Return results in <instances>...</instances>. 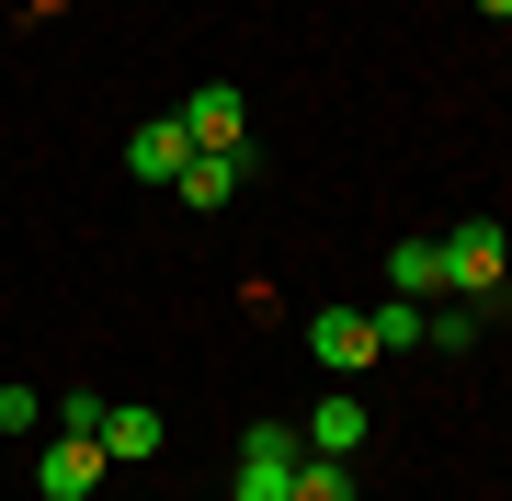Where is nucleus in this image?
I'll return each instance as SVG.
<instances>
[{
    "label": "nucleus",
    "mask_w": 512,
    "mask_h": 501,
    "mask_svg": "<svg viewBox=\"0 0 512 501\" xmlns=\"http://www.w3.org/2000/svg\"><path fill=\"white\" fill-rule=\"evenodd\" d=\"M160 445H171L160 410H137V399H126V410H103V456H114V467H137V456H160Z\"/></svg>",
    "instance_id": "nucleus-10"
},
{
    "label": "nucleus",
    "mask_w": 512,
    "mask_h": 501,
    "mask_svg": "<svg viewBox=\"0 0 512 501\" xmlns=\"http://www.w3.org/2000/svg\"><path fill=\"white\" fill-rule=\"evenodd\" d=\"M376 319V353H399V342H421V297H387V308H365Z\"/></svg>",
    "instance_id": "nucleus-12"
},
{
    "label": "nucleus",
    "mask_w": 512,
    "mask_h": 501,
    "mask_svg": "<svg viewBox=\"0 0 512 501\" xmlns=\"http://www.w3.org/2000/svg\"><path fill=\"white\" fill-rule=\"evenodd\" d=\"M183 160H194L183 114H148V126L126 137V171H137V183H183Z\"/></svg>",
    "instance_id": "nucleus-6"
},
{
    "label": "nucleus",
    "mask_w": 512,
    "mask_h": 501,
    "mask_svg": "<svg viewBox=\"0 0 512 501\" xmlns=\"http://www.w3.org/2000/svg\"><path fill=\"white\" fill-rule=\"evenodd\" d=\"M285 501H353V456H296V490Z\"/></svg>",
    "instance_id": "nucleus-11"
},
{
    "label": "nucleus",
    "mask_w": 512,
    "mask_h": 501,
    "mask_svg": "<svg viewBox=\"0 0 512 501\" xmlns=\"http://www.w3.org/2000/svg\"><path fill=\"white\" fill-rule=\"evenodd\" d=\"M501 262H512L501 217H467L456 240H444V274H456V297H501Z\"/></svg>",
    "instance_id": "nucleus-2"
},
{
    "label": "nucleus",
    "mask_w": 512,
    "mask_h": 501,
    "mask_svg": "<svg viewBox=\"0 0 512 501\" xmlns=\"http://www.w3.org/2000/svg\"><path fill=\"white\" fill-rule=\"evenodd\" d=\"M103 467H114V456H103V433H57V445L35 456V490H46V501H92Z\"/></svg>",
    "instance_id": "nucleus-4"
},
{
    "label": "nucleus",
    "mask_w": 512,
    "mask_h": 501,
    "mask_svg": "<svg viewBox=\"0 0 512 501\" xmlns=\"http://www.w3.org/2000/svg\"><path fill=\"white\" fill-rule=\"evenodd\" d=\"M296 456H308V445H296L285 422H251V433H239V467H228V501H285L296 490Z\"/></svg>",
    "instance_id": "nucleus-1"
},
{
    "label": "nucleus",
    "mask_w": 512,
    "mask_h": 501,
    "mask_svg": "<svg viewBox=\"0 0 512 501\" xmlns=\"http://www.w3.org/2000/svg\"><path fill=\"white\" fill-rule=\"evenodd\" d=\"M387 297H421V308L456 297V274H444V240H399V251H387Z\"/></svg>",
    "instance_id": "nucleus-8"
},
{
    "label": "nucleus",
    "mask_w": 512,
    "mask_h": 501,
    "mask_svg": "<svg viewBox=\"0 0 512 501\" xmlns=\"http://www.w3.org/2000/svg\"><path fill=\"white\" fill-rule=\"evenodd\" d=\"M183 137H194V149H239V137H251V103H239V80H205V92H183Z\"/></svg>",
    "instance_id": "nucleus-5"
},
{
    "label": "nucleus",
    "mask_w": 512,
    "mask_h": 501,
    "mask_svg": "<svg viewBox=\"0 0 512 501\" xmlns=\"http://www.w3.org/2000/svg\"><path fill=\"white\" fill-rule=\"evenodd\" d=\"M296 445H308V456H365V399H353V388H330L308 422H296Z\"/></svg>",
    "instance_id": "nucleus-7"
},
{
    "label": "nucleus",
    "mask_w": 512,
    "mask_h": 501,
    "mask_svg": "<svg viewBox=\"0 0 512 501\" xmlns=\"http://www.w3.org/2000/svg\"><path fill=\"white\" fill-rule=\"evenodd\" d=\"M478 12H490V23H512V0H478Z\"/></svg>",
    "instance_id": "nucleus-14"
},
{
    "label": "nucleus",
    "mask_w": 512,
    "mask_h": 501,
    "mask_svg": "<svg viewBox=\"0 0 512 501\" xmlns=\"http://www.w3.org/2000/svg\"><path fill=\"white\" fill-rule=\"evenodd\" d=\"M35 422H46V399H35V388H0V433H35Z\"/></svg>",
    "instance_id": "nucleus-13"
},
{
    "label": "nucleus",
    "mask_w": 512,
    "mask_h": 501,
    "mask_svg": "<svg viewBox=\"0 0 512 501\" xmlns=\"http://www.w3.org/2000/svg\"><path fill=\"white\" fill-rule=\"evenodd\" d=\"M171 194H183L194 217H217V205L239 194V149H194V160H183V183H171Z\"/></svg>",
    "instance_id": "nucleus-9"
},
{
    "label": "nucleus",
    "mask_w": 512,
    "mask_h": 501,
    "mask_svg": "<svg viewBox=\"0 0 512 501\" xmlns=\"http://www.w3.org/2000/svg\"><path fill=\"white\" fill-rule=\"evenodd\" d=\"M308 353L342 376V388H353V376L376 365V319H365V308H319V319H308Z\"/></svg>",
    "instance_id": "nucleus-3"
}]
</instances>
